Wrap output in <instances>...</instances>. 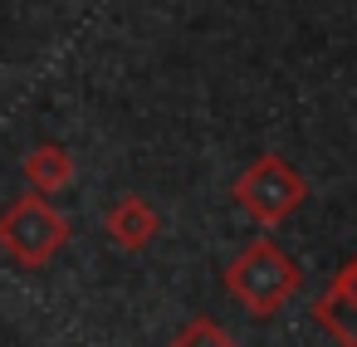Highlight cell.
Returning <instances> with one entry per match:
<instances>
[{"label":"cell","mask_w":357,"mask_h":347,"mask_svg":"<svg viewBox=\"0 0 357 347\" xmlns=\"http://www.w3.org/2000/svg\"><path fill=\"white\" fill-rule=\"evenodd\" d=\"M298 284H303L298 264H294L274 240L245 245V249L230 259V269H225V288H230L255 318H274V313L298 293Z\"/></svg>","instance_id":"1"},{"label":"cell","mask_w":357,"mask_h":347,"mask_svg":"<svg viewBox=\"0 0 357 347\" xmlns=\"http://www.w3.org/2000/svg\"><path fill=\"white\" fill-rule=\"evenodd\" d=\"M69 245V220L64 210H54L45 196H15L6 210H0V249H6L15 264L40 269L50 264L59 249Z\"/></svg>","instance_id":"2"},{"label":"cell","mask_w":357,"mask_h":347,"mask_svg":"<svg viewBox=\"0 0 357 347\" xmlns=\"http://www.w3.org/2000/svg\"><path fill=\"white\" fill-rule=\"evenodd\" d=\"M303 201H308V181H303L298 167H294L289 157H279V152L259 157V162H255L250 171H240V181H235V206H240L245 215H255L259 225L289 220Z\"/></svg>","instance_id":"3"},{"label":"cell","mask_w":357,"mask_h":347,"mask_svg":"<svg viewBox=\"0 0 357 347\" xmlns=\"http://www.w3.org/2000/svg\"><path fill=\"white\" fill-rule=\"evenodd\" d=\"M313 313H318V323H323L342 347H357V259L318 293Z\"/></svg>","instance_id":"4"},{"label":"cell","mask_w":357,"mask_h":347,"mask_svg":"<svg viewBox=\"0 0 357 347\" xmlns=\"http://www.w3.org/2000/svg\"><path fill=\"white\" fill-rule=\"evenodd\" d=\"M103 230L113 235L118 249H132V254H137V249H147L152 235L162 230V215L152 210V201H142V196H123V201L108 210Z\"/></svg>","instance_id":"5"},{"label":"cell","mask_w":357,"mask_h":347,"mask_svg":"<svg viewBox=\"0 0 357 347\" xmlns=\"http://www.w3.org/2000/svg\"><path fill=\"white\" fill-rule=\"evenodd\" d=\"M25 176L35 186V196H54L74 181V157L59 147V142H40L30 157H25Z\"/></svg>","instance_id":"6"},{"label":"cell","mask_w":357,"mask_h":347,"mask_svg":"<svg viewBox=\"0 0 357 347\" xmlns=\"http://www.w3.org/2000/svg\"><path fill=\"white\" fill-rule=\"evenodd\" d=\"M172 347H235V337H230L215 318H191V323L172 337Z\"/></svg>","instance_id":"7"}]
</instances>
